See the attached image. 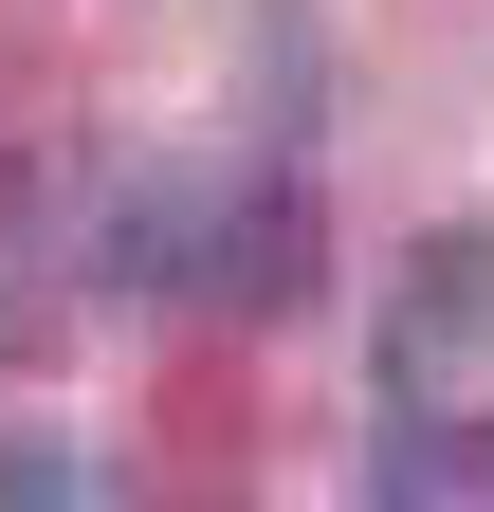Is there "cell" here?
Here are the masks:
<instances>
[{"instance_id":"cell-1","label":"cell","mask_w":494,"mask_h":512,"mask_svg":"<svg viewBox=\"0 0 494 512\" xmlns=\"http://www.w3.org/2000/svg\"><path fill=\"white\" fill-rule=\"evenodd\" d=\"M385 494H403V512H458V494H494V421L403 403V421H385Z\"/></svg>"},{"instance_id":"cell-2","label":"cell","mask_w":494,"mask_h":512,"mask_svg":"<svg viewBox=\"0 0 494 512\" xmlns=\"http://www.w3.org/2000/svg\"><path fill=\"white\" fill-rule=\"evenodd\" d=\"M110 494V458L92 439H55V421H0V512H92Z\"/></svg>"}]
</instances>
